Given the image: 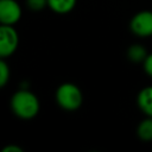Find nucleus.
Masks as SVG:
<instances>
[{
	"label": "nucleus",
	"instance_id": "1",
	"mask_svg": "<svg viewBox=\"0 0 152 152\" xmlns=\"http://www.w3.org/2000/svg\"><path fill=\"white\" fill-rule=\"evenodd\" d=\"M11 108L18 118L28 120L38 114L40 104L38 97L32 91L21 89L13 94L11 99Z\"/></svg>",
	"mask_w": 152,
	"mask_h": 152
},
{
	"label": "nucleus",
	"instance_id": "2",
	"mask_svg": "<svg viewBox=\"0 0 152 152\" xmlns=\"http://www.w3.org/2000/svg\"><path fill=\"white\" fill-rule=\"evenodd\" d=\"M56 101L58 106L65 110H76L81 107L83 95L75 83H63L56 90Z\"/></svg>",
	"mask_w": 152,
	"mask_h": 152
},
{
	"label": "nucleus",
	"instance_id": "3",
	"mask_svg": "<svg viewBox=\"0 0 152 152\" xmlns=\"http://www.w3.org/2000/svg\"><path fill=\"white\" fill-rule=\"evenodd\" d=\"M19 37L13 25H1L0 27V56L10 57L17 50Z\"/></svg>",
	"mask_w": 152,
	"mask_h": 152
},
{
	"label": "nucleus",
	"instance_id": "4",
	"mask_svg": "<svg viewBox=\"0 0 152 152\" xmlns=\"http://www.w3.org/2000/svg\"><path fill=\"white\" fill-rule=\"evenodd\" d=\"M131 31L139 37H150L152 36V12L141 11L137 13L129 24Z\"/></svg>",
	"mask_w": 152,
	"mask_h": 152
},
{
	"label": "nucleus",
	"instance_id": "5",
	"mask_svg": "<svg viewBox=\"0 0 152 152\" xmlns=\"http://www.w3.org/2000/svg\"><path fill=\"white\" fill-rule=\"evenodd\" d=\"M21 8L15 0H0L1 25H14L20 20Z\"/></svg>",
	"mask_w": 152,
	"mask_h": 152
},
{
	"label": "nucleus",
	"instance_id": "6",
	"mask_svg": "<svg viewBox=\"0 0 152 152\" xmlns=\"http://www.w3.org/2000/svg\"><path fill=\"white\" fill-rule=\"evenodd\" d=\"M138 106L147 115L152 118V86L142 88L138 94Z\"/></svg>",
	"mask_w": 152,
	"mask_h": 152
},
{
	"label": "nucleus",
	"instance_id": "7",
	"mask_svg": "<svg viewBox=\"0 0 152 152\" xmlns=\"http://www.w3.org/2000/svg\"><path fill=\"white\" fill-rule=\"evenodd\" d=\"M77 0H48V6L58 14H65L74 10Z\"/></svg>",
	"mask_w": 152,
	"mask_h": 152
},
{
	"label": "nucleus",
	"instance_id": "8",
	"mask_svg": "<svg viewBox=\"0 0 152 152\" xmlns=\"http://www.w3.org/2000/svg\"><path fill=\"white\" fill-rule=\"evenodd\" d=\"M147 52L145 50V48L140 44H134L131 45L127 50V57L129 58V61L134 62V63H140L144 62L145 58L147 57Z\"/></svg>",
	"mask_w": 152,
	"mask_h": 152
},
{
	"label": "nucleus",
	"instance_id": "9",
	"mask_svg": "<svg viewBox=\"0 0 152 152\" xmlns=\"http://www.w3.org/2000/svg\"><path fill=\"white\" fill-rule=\"evenodd\" d=\"M138 137L144 141L152 140V118L147 116L145 120H142L137 129Z\"/></svg>",
	"mask_w": 152,
	"mask_h": 152
},
{
	"label": "nucleus",
	"instance_id": "10",
	"mask_svg": "<svg viewBox=\"0 0 152 152\" xmlns=\"http://www.w3.org/2000/svg\"><path fill=\"white\" fill-rule=\"evenodd\" d=\"M10 68L7 63L5 62V58H1L0 61V87H5L6 83L10 80Z\"/></svg>",
	"mask_w": 152,
	"mask_h": 152
},
{
	"label": "nucleus",
	"instance_id": "11",
	"mask_svg": "<svg viewBox=\"0 0 152 152\" xmlns=\"http://www.w3.org/2000/svg\"><path fill=\"white\" fill-rule=\"evenodd\" d=\"M26 5L31 11H42L48 6V0H26Z\"/></svg>",
	"mask_w": 152,
	"mask_h": 152
},
{
	"label": "nucleus",
	"instance_id": "12",
	"mask_svg": "<svg viewBox=\"0 0 152 152\" xmlns=\"http://www.w3.org/2000/svg\"><path fill=\"white\" fill-rule=\"evenodd\" d=\"M144 63V70L145 72L152 77V53H148L147 57L145 58V61L142 62Z\"/></svg>",
	"mask_w": 152,
	"mask_h": 152
},
{
	"label": "nucleus",
	"instance_id": "13",
	"mask_svg": "<svg viewBox=\"0 0 152 152\" xmlns=\"http://www.w3.org/2000/svg\"><path fill=\"white\" fill-rule=\"evenodd\" d=\"M2 152H23V148L17 145H7L6 147H4Z\"/></svg>",
	"mask_w": 152,
	"mask_h": 152
}]
</instances>
